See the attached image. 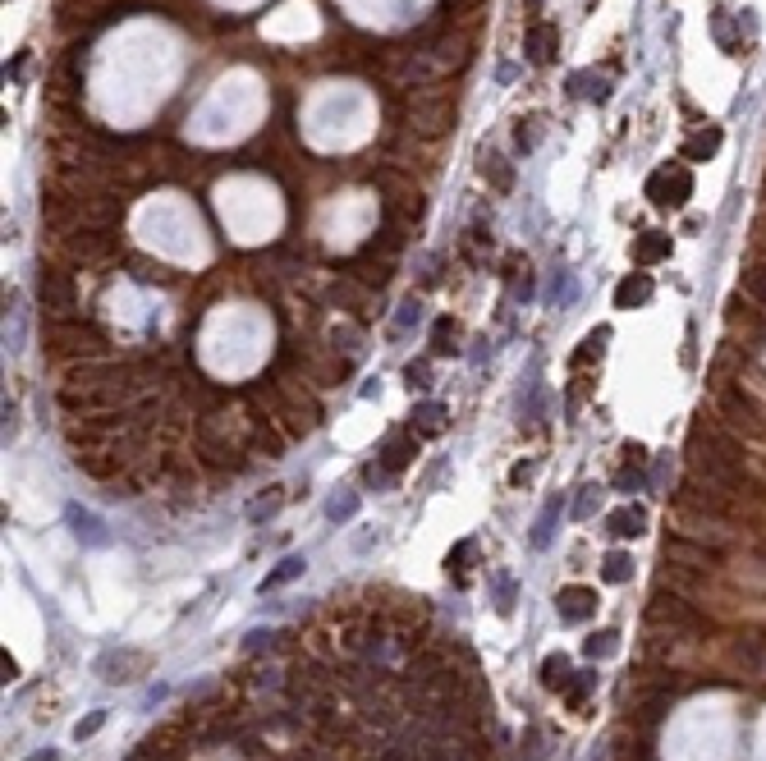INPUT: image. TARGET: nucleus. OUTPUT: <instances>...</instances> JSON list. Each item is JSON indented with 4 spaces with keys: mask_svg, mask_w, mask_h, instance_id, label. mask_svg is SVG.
I'll use <instances>...</instances> for the list:
<instances>
[{
    "mask_svg": "<svg viewBox=\"0 0 766 761\" xmlns=\"http://www.w3.org/2000/svg\"><path fill=\"white\" fill-rule=\"evenodd\" d=\"M721 124H707L702 133H693L689 143H684V161H707V156H716V147H721Z\"/></svg>",
    "mask_w": 766,
    "mask_h": 761,
    "instance_id": "9b49d317",
    "label": "nucleus"
},
{
    "mask_svg": "<svg viewBox=\"0 0 766 761\" xmlns=\"http://www.w3.org/2000/svg\"><path fill=\"white\" fill-rule=\"evenodd\" d=\"M569 92H574V97H592V101H606V97H611V88H606L601 78H592V74H574V78H569Z\"/></svg>",
    "mask_w": 766,
    "mask_h": 761,
    "instance_id": "6ab92c4d",
    "label": "nucleus"
},
{
    "mask_svg": "<svg viewBox=\"0 0 766 761\" xmlns=\"http://www.w3.org/2000/svg\"><path fill=\"white\" fill-rule=\"evenodd\" d=\"M354 514H358V496H345V500H331L326 505V519L331 523H349Z\"/></svg>",
    "mask_w": 766,
    "mask_h": 761,
    "instance_id": "a878e982",
    "label": "nucleus"
},
{
    "mask_svg": "<svg viewBox=\"0 0 766 761\" xmlns=\"http://www.w3.org/2000/svg\"><path fill=\"white\" fill-rule=\"evenodd\" d=\"M432 353H436V358H450V353H459V321L455 317H441L432 326Z\"/></svg>",
    "mask_w": 766,
    "mask_h": 761,
    "instance_id": "4468645a",
    "label": "nucleus"
},
{
    "mask_svg": "<svg viewBox=\"0 0 766 761\" xmlns=\"http://www.w3.org/2000/svg\"><path fill=\"white\" fill-rule=\"evenodd\" d=\"M418 317H422V303H418V298H409L404 312H400V321H395V331H409V326H418Z\"/></svg>",
    "mask_w": 766,
    "mask_h": 761,
    "instance_id": "7c9ffc66",
    "label": "nucleus"
},
{
    "mask_svg": "<svg viewBox=\"0 0 766 761\" xmlns=\"http://www.w3.org/2000/svg\"><path fill=\"white\" fill-rule=\"evenodd\" d=\"M537 138H542V120H519V129H514V147H519V152H533Z\"/></svg>",
    "mask_w": 766,
    "mask_h": 761,
    "instance_id": "4be33fe9",
    "label": "nucleus"
},
{
    "mask_svg": "<svg viewBox=\"0 0 766 761\" xmlns=\"http://www.w3.org/2000/svg\"><path fill=\"white\" fill-rule=\"evenodd\" d=\"M744 289H748L753 298H762V303H766V266H753V271H744Z\"/></svg>",
    "mask_w": 766,
    "mask_h": 761,
    "instance_id": "c756f323",
    "label": "nucleus"
},
{
    "mask_svg": "<svg viewBox=\"0 0 766 761\" xmlns=\"http://www.w3.org/2000/svg\"><path fill=\"white\" fill-rule=\"evenodd\" d=\"M606 532H611L615 541H633L647 532V509L643 505H624L615 514H606Z\"/></svg>",
    "mask_w": 766,
    "mask_h": 761,
    "instance_id": "423d86ee",
    "label": "nucleus"
},
{
    "mask_svg": "<svg viewBox=\"0 0 766 761\" xmlns=\"http://www.w3.org/2000/svg\"><path fill=\"white\" fill-rule=\"evenodd\" d=\"M647 619H652V624H666L670 638H675V633H698V629H702V615H698L689 601H684V596H675V592H670V596H666V592L652 596Z\"/></svg>",
    "mask_w": 766,
    "mask_h": 761,
    "instance_id": "f257e3e1",
    "label": "nucleus"
},
{
    "mask_svg": "<svg viewBox=\"0 0 766 761\" xmlns=\"http://www.w3.org/2000/svg\"><path fill=\"white\" fill-rule=\"evenodd\" d=\"M413 454H418V436H413V431H390L386 445H381V454H377V464L395 477V473H404L413 464Z\"/></svg>",
    "mask_w": 766,
    "mask_h": 761,
    "instance_id": "20e7f679",
    "label": "nucleus"
},
{
    "mask_svg": "<svg viewBox=\"0 0 766 761\" xmlns=\"http://www.w3.org/2000/svg\"><path fill=\"white\" fill-rule=\"evenodd\" d=\"M482 248L491 253V234H487L482 225H473V230H468V239H464V253H468V262H482Z\"/></svg>",
    "mask_w": 766,
    "mask_h": 761,
    "instance_id": "5701e85b",
    "label": "nucleus"
},
{
    "mask_svg": "<svg viewBox=\"0 0 766 761\" xmlns=\"http://www.w3.org/2000/svg\"><path fill=\"white\" fill-rule=\"evenodd\" d=\"M404 380H409V390H427L432 386V367L427 363H409L404 367Z\"/></svg>",
    "mask_w": 766,
    "mask_h": 761,
    "instance_id": "cd10ccee",
    "label": "nucleus"
},
{
    "mask_svg": "<svg viewBox=\"0 0 766 761\" xmlns=\"http://www.w3.org/2000/svg\"><path fill=\"white\" fill-rule=\"evenodd\" d=\"M496 610H500V615H510V610H514V583H510L505 574L496 578Z\"/></svg>",
    "mask_w": 766,
    "mask_h": 761,
    "instance_id": "c85d7f7f",
    "label": "nucleus"
},
{
    "mask_svg": "<svg viewBox=\"0 0 766 761\" xmlns=\"http://www.w3.org/2000/svg\"><path fill=\"white\" fill-rule=\"evenodd\" d=\"M560 509H565V500H560V496H551V500H546L542 519H537V528H533V546H537V551H546V546H551V532H556Z\"/></svg>",
    "mask_w": 766,
    "mask_h": 761,
    "instance_id": "dca6fc26",
    "label": "nucleus"
},
{
    "mask_svg": "<svg viewBox=\"0 0 766 761\" xmlns=\"http://www.w3.org/2000/svg\"><path fill=\"white\" fill-rule=\"evenodd\" d=\"M606 340H611V326H597V331H588L583 335V344H578L574 349V367H588V363H597L601 358V353H606Z\"/></svg>",
    "mask_w": 766,
    "mask_h": 761,
    "instance_id": "2eb2a0df",
    "label": "nucleus"
},
{
    "mask_svg": "<svg viewBox=\"0 0 766 761\" xmlns=\"http://www.w3.org/2000/svg\"><path fill=\"white\" fill-rule=\"evenodd\" d=\"M28 761H60V752H33Z\"/></svg>",
    "mask_w": 766,
    "mask_h": 761,
    "instance_id": "e433bc0d",
    "label": "nucleus"
},
{
    "mask_svg": "<svg viewBox=\"0 0 766 761\" xmlns=\"http://www.w3.org/2000/svg\"><path fill=\"white\" fill-rule=\"evenodd\" d=\"M69 523H74L78 541H88V546H106V541H111V537L101 532V519H97V514L78 509V505H69Z\"/></svg>",
    "mask_w": 766,
    "mask_h": 761,
    "instance_id": "f8f14e48",
    "label": "nucleus"
},
{
    "mask_svg": "<svg viewBox=\"0 0 766 761\" xmlns=\"http://www.w3.org/2000/svg\"><path fill=\"white\" fill-rule=\"evenodd\" d=\"M753 253H757V257H766V216H762V221L753 225Z\"/></svg>",
    "mask_w": 766,
    "mask_h": 761,
    "instance_id": "f704fd0d",
    "label": "nucleus"
},
{
    "mask_svg": "<svg viewBox=\"0 0 766 761\" xmlns=\"http://www.w3.org/2000/svg\"><path fill=\"white\" fill-rule=\"evenodd\" d=\"M0 670H5V674H0V679H5V684H10V679H19V665H14V656H10V651H5V656H0Z\"/></svg>",
    "mask_w": 766,
    "mask_h": 761,
    "instance_id": "c9c22d12",
    "label": "nucleus"
},
{
    "mask_svg": "<svg viewBox=\"0 0 766 761\" xmlns=\"http://www.w3.org/2000/svg\"><path fill=\"white\" fill-rule=\"evenodd\" d=\"M569 684H574L569 656H565V651H551V656L542 661V688H551V693H565Z\"/></svg>",
    "mask_w": 766,
    "mask_h": 761,
    "instance_id": "9d476101",
    "label": "nucleus"
},
{
    "mask_svg": "<svg viewBox=\"0 0 766 761\" xmlns=\"http://www.w3.org/2000/svg\"><path fill=\"white\" fill-rule=\"evenodd\" d=\"M670 257V234H638L633 239V262L638 266H652V262H666Z\"/></svg>",
    "mask_w": 766,
    "mask_h": 761,
    "instance_id": "1a4fd4ad",
    "label": "nucleus"
},
{
    "mask_svg": "<svg viewBox=\"0 0 766 761\" xmlns=\"http://www.w3.org/2000/svg\"><path fill=\"white\" fill-rule=\"evenodd\" d=\"M647 198L656 207H684L693 198V175L689 166H661L652 179H647Z\"/></svg>",
    "mask_w": 766,
    "mask_h": 761,
    "instance_id": "f03ea898",
    "label": "nucleus"
},
{
    "mask_svg": "<svg viewBox=\"0 0 766 761\" xmlns=\"http://www.w3.org/2000/svg\"><path fill=\"white\" fill-rule=\"evenodd\" d=\"M601 578L615 583V587H624V583L633 578V555H629V551H611V555L601 560Z\"/></svg>",
    "mask_w": 766,
    "mask_h": 761,
    "instance_id": "f3484780",
    "label": "nucleus"
},
{
    "mask_svg": "<svg viewBox=\"0 0 766 761\" xmlns=\"http://www.w3.org/2000/svg\"><path fill=\"white\" fill-rule=\"evenodd\" d=\"M482 179H491L496 193H510V188H514V170H510V161L500 156V152H482Z\"/></svg>",
    "mask_w": 766,
    "mask_h": 761,
    "instance_id": "ddd939ff",
    "label": "nucleus"
},
{
    "mask_svg": "<svg viewBox=\"0 0 766 761\" xmlns=\"http://www.w3.org/2000/svg\"><path fill=\"white\" fill-rule=\"evenodd\" d=\"M271 638H276V633H271V629H253V633H248V642H244V647H248V651H257V647H271Z\"/></svg>",
    "mask_w": 766,
    "mask_h": 761,
    "instance_id": "72a5a7b5",
    "label": "nucleus"
},
{
    "mask_svg": "<svg viewBox=\"0 0 766 761\" xmlns=\"http://www.w3.org/2000/svg\"><path fill=\"white\" fill-rule=\"evenodd\" d=\"M597 505H601V486H583V496H578L574 514H578V519H592V514H597Z\"/></svg>",
    "mask_w": 766,
    "mask_h": 761,
    "instance_id": "bb28decb",
    "label": "nucleus"
},
{
    "mask_svg": "<svg viewBox=\"0 0 766 761\" xmlns=\"http://www.w3.org/2000/svg\"><path fill=\"white\" fill-rule=\"evenodd\" d=\"M101 725H106V711H92L88 720H78V725H74V739H88V734H97Z\"/></svg>",
    "mask_w": 766,
    "mask_h": 761,
    "instance_id": "2f4dec72",
    "label": "nucleus"
},
{
    "mask_svg": "<svg viewBox=\"0 0 766 761\" xmlns=\"http://www.w3.org/2000/svg\"><path fill=\"white\" fill-rule=\"evenodd\" d=\"M643 486H647V473H643V464H624V468L615 473V491H624V496L643 491Z\"/></svg>",
    "mask_w": 766,
    "mask_h": 761,
    "instance_id": "aec40b11",
    "label": "nucleus"
},
{
    "mask_svg": "<svg viewBox=\"0 0 766 761\" xmlns=\"http://www.w3.org/2000/svg\"><path fill=\"white\" fill-rule=\"evenodd\" d=\"M280 500H285V496H280V486H271V496H262V500H257V505L248 509V519H253V523H262V519H271V514L280 509Z\"/></svg>",
    "mask_w": 766,
    "mask_h": 761,
    "instance_id": "393cba45",
    "label": "nucleus"
},
{
    "mask_svg": "<svg viewBox=\"0 0 766 761\" xmlns=\"http://www.w3.org/2000/svg\"><path fill=\"white\" fill-rule=\"evenodd\" d=\"M615 647H620V633H615V629H601V633H592V638L583 642V651H588L592 661H601V656H611Z\"/></svg>",
    "mask_w": 766,
    "mask_h": 761,
    "instance_id": "412c9836",
    "label": "nucleus"
},
{
    "mask_svg": "<svg viewBox=\"0 0 766 761\" xmlns=\"http://www.w3.org/2000/svg\"><path fill=\"white\" fill-rule=\"evenodd\" d=\"M468 555H473V541H459V546L450 551V560H445V569H455V583H459V587L468 583V564H464Z\"/></svg>",
    "mask_w": 766,
    "mask_h": 761,
    "instance_id": "b1692460",
    "label": "nucleus"
},
{
    "mask_svg": "<svg viewBox=\"0 0 766 761\" xmlns=\"http://www.w3.org/2000/svg\"><path fill=\"white\" fill-rule=\"evenodd\" d=\"M556 51H560V28H556V23H533V28H528L523 56L533 65H551V60H556Z\"/></svg>",
    "mask_w": 766,
    "mask_h": 761,
    "instance_id": "39448f33",
    "label": "nucleus"
},
{
    "mask_svg": "<svg viewBox=\"0 0 766 761\" xmlns=\"http://www.w3.org/2000/svg\"><path fill=\"white\" fill-rule=\"evenodd\" d=\"M445 418H450V409L445 404H413V436H441L445 431Z\"/></svg>",
    "mask_w": 766,
    "mask_h": 761,
    "instance_id": "6e6552de",
    "label": "nucleus"
},
{
    "mask_svg": "<svg viewBox=\"0 0 766 761\" xmlns=\"http://www.w3.org/2000/svg\"><path fill=\"white\" fill-rule=\"evenodd\" d=\"M303 574V555H289V560H280V569H271L267 578H262V596L267 592H276V587H285V583H294Z\"/></svg>",
    "mask_w": 766,
    "mask_h": 761,
    "instance_id": "a211bd4d",
    "label": "nucleus"
},
{
    "mask_svg": "<svg viewBox=\"0 0 766 761\" xmlns=\"http://www.w3.org/2000/svg\"><path fill=\"white\" fill-rule=\"evenodd\" d=\"M652 294H656L652 276H647V271H633V276H624V280L615 285V308H620V312H633V308H643Z\"/></svg>",
    "mask_w": 766,
    "mask_h": 761,
    "instance_id": "0eeeda50",
    "label": "nucleus"
},
{
    "mask_svg": "<svg viewBox=\"0 0 766 761\" xmlns=\"http://www.w3.org/2000/svg\"><path fill=\"white\" fill-rule=\"evenodd\" d=\"M620 454H624V464H647V450H643L638 441H629V445H624Z\"/></svg>",
    "mask_w": 766,
    "mask_h": 761,
    "instance_id": "473e14b6",
    "label": "nucleus"
},
{
    "mask_svg": "<svg viewBox=\"0 0 766 761\" xmlns=\"http://www.w3.org/2000/svg\"><path fill=\"white\" fill-rule=\"evenodd\" d=\"M556 615H560V624H588L597 615V592L592 587H560Z\"/></svg>",
    "mask_w": 766,
    "mask_h": 761,
    "instance_id": "7ed1b4c3",
    "label": "nucleus"
}]
</instances>
